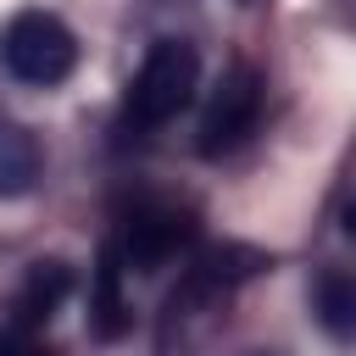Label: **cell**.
<instances>
[{"label": "cell", "mask_w": 356, "mask_h": 356, "mask_svg": "<svg viewBox=\"0 0 356 356\" xmlns=\"http://www.w3.org/2000/svg\"><path fill=\"white\" fill-rule=\"evenodd\" d=\"M189 245H195V217L184 206H161V200L134 206V217L122 222V239H117V250L134 273H161Z\"/></svg>", "instance_id": "cell-5"}, {"label": "cell", "mask_w": 356, "mask_h": 356, "mask_svg": "<svg viewBox=\"0 0 356 356\" xmlns=\"http://www.w3.org/2000/svg\"><path fill=\"white\" fill-rule=\"evenodd\" d=\"M122 250L117 245H100V261H95V284H89V328L95 339H122L128 334V300H122Z\"/></svg>", "instance_id": "cell-6"}, {"label": "cell", "mask_w": 356, "mask_h": 356, "mask_svg": "<svg viewBox=\"0 0 356 356\" xmlns=\"http://www.w3.org/2000/svg\"><path fill=\"white\" fill-rule=\"evenodd\" d=\"M345 234H350V239H356V200H350V206H345Z\"/></svg>", "instance_id": "cell-11"}, {"label": "cell", "mask_w": 356, "mask_h": 356, "mask_svg": "<svg viewBox=\"0 0 356 356\" xmlns=\"http://www.w3.org/2000/svg\"><path fill=\"white\" fill-rule=\"evenodd\" d=\"M0 356H50V350H44V334H39V323L6 317V323H0Z\"/></svg>", "instance_id": "cell-10"}, {"label": "cell", "mask_w": 356, "mask_h": 356, "mask_svg": "<svg viewBox=\"0 0 356 356\" xmlns=\"http://www.w3.org/2000/svg\"><path fill=\"white\" fill-rule=\"evenodd\" d=\"M200 89V56L189 39H156L128 83V117L139 128H161L172 122Z\"/></svg>", "instance_id": "cell-3"}, {"label": "cell", "mask_w": 356, "mask_h": 356, "mask_svg": "<svg viewBox=\"0 0 356 356\" xmlns=\"http://www.w3.org/2000/svg\"><path fill=\"white\" fill-rule=\"evenodd\" d=\"M0 67L17 78V83H33V89H50L61 78H72L78 67V39L72 28L56 17V11H17L6 28H0Z\"/></svg>", "instance_id": "cell-2"}, {"label": "cell", "mask_w": 356, "mask_h": 356, "mask_svg": "<svg viewBox=\"0 0 356 356\" xmlns=\"http://www.w3.org/2000/svg\"><path fill=\"white\" fill-rule=\"evenodd\" d=\"M267 267L256 250L245 245H222V250H206L189 261L184 284L167 295V312H161V356H195L206 345V334L228 317V295L256 273Z\"/></svg>", "instance_id": "cell-1"}, {"label": "cell", "mask_w": 356, "mask_h": 356, "mask_svg": "<svg viewBox=\"0 0 356 356\" xmlns=\"http://www.w3.org/2000/svg\"><path fill=\"white\" fill-rule=\"evenodd\" d=\"M39 172H44V150H39L33 128L0 117V200L28 195V189L39 184Z\"/></svg>", "instance_id": "cell-7"}, {"label": "cell", "mask_w": 356, "mask_h": 356, "mask_svg": "<svg viewBox=\"0 0 356 356\" xmlns=\"http://www.w3.org/2000/svg\"><path fill=\"white\" fill-rule=\"evenodd\" d=\"M256 117H261V72L250 61H234L200 111V156H228L234 145H245L256 134Z\"/></svg>", "instance_id": "cell-4"}, {"label": "cell", "mask_w": 356, "mask_h": 356, "mask_svg": "<svg viewBox=\"0 0 356 356\" xmlns=\"http://www.w3.org/2000/svg\"><path fill=\"white\" fill-rule=\"evenodd\" d=\"M312 317L323 323L328 339H356V273H317L312 284Z\"/></svg>", "instance_id": "cell-9"}, {"label": "cell", "mask_w": 356, "mask_h": 356, "mask_svg": "<svg viewBox=\"0 0 356 356\" xmlns=\"http://www.w3.org/2000/svg\"><path fill=\"white\" fill-rule=\"evenodd\" d=\"M72 295V267L67 261H33L28 267V278H22V289H17V306H11V317H22V323H50L56 317V306Z\"/></svg>", "instance_id": "cell-8"}]
</instances>
